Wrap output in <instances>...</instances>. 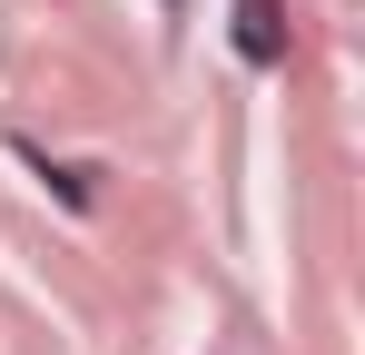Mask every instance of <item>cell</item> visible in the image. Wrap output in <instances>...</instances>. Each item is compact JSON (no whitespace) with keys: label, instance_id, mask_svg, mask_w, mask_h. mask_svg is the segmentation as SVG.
<instances>
[{"label":"cell","instance_id":"cell-1","mask_svg":"<svg viewBox=\"0 0 365 355\" xmlns=\"http://www.w3.org/2000/svg\"><path fill=\"white\" fill-rule=\"evenodd\" d=\"M237 59H257V69L287 59V10L277 0H237Z\"/></svg>","mask_w":365,"mask_h":355}]
</instances>
